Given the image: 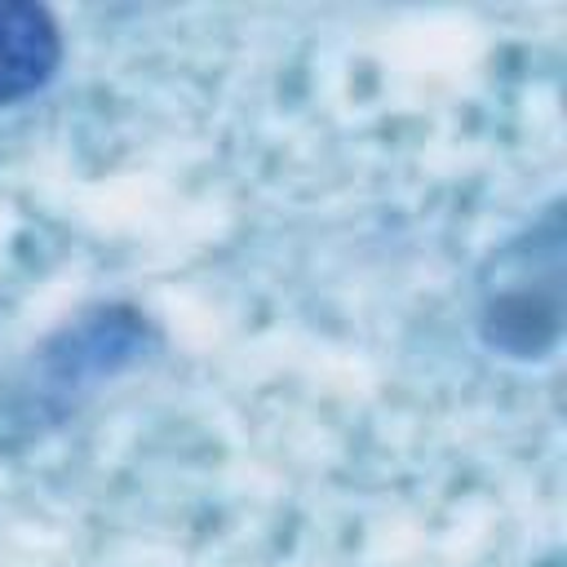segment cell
Wrapping results in <instances>:
<instances>
[{
    "label": "cell",
    "instance_id": "cell-1",
    "mask_svg": "<svg viewBox=\"0 0 567 567\" xmlns=\"http://www.w3.org/2000/svg\"><path fill=\"white\" fill-rule=\"evenodd\" d=\"M62 62V35L49 9L0 0V106L40 93Z\"/></svg>",
    "mask_w": 567,
    "mask_h": 567
}]
</instances>
